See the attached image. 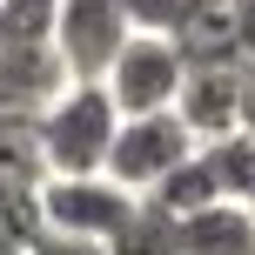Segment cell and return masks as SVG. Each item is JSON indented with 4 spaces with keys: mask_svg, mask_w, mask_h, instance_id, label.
I'll return each instance as SVG.
<instances>
[{
    "mask_svg": "<svg viewBox=\"0 0 255 255\" xmlns=\"http://www.w3.org/2000/svg\"><path fill=\"white\" fill-rule=\"evenodd\" d=\"M115 101L108 88H67L61 101L40 115V161H47V181H81V175H101L108 148H115Z\"/></svg>",
    "mask_w": 255,
    "mask_h": 255,
    "instance_id": "obj_1",
    "label": "cell"
},
{
    "mask_svg": "<svg viewBox=\"0 0 255 255\" xmlns=\"http://www.w3.org/2000/svg\"><path fill=\"white\" fill-rule=\"evenodd\" d=\"M47 47H54V61H61V74L74 81V88H101L108 67H115L121 47H128L121 0H61Z\"/></svg>",
    "mask_w": 255,
    "mask_h": 255,
    "instance_id": "obj_2",
    "label": "cell"
},
{
    "mask_svg": "<svg viewBox=\"0 0 255 255\" xmlns=\"http://www.w3.org/2000/svg\"><path fill=\"white\" fill-rule=\"evenodd\" d=\"M128 215H134V195L115 188L108 175L40 181V235H67V242H101L108 249Z\"/></svg>",
    "mask_w": 255,
    "mask_h": 255,
    "instance_id": "obj_3",
    "label": "cell"
},
{
    "mask_svg": "<svg viewBox=\"0 0 255 255\" xmlns=\"http://www.w3.org/2000/svg\"><path fill=\"white\" fill-rule=\"evenodd\" d=\"M181 161H195V134L175 115H148V121H121L115 128V148H108L101 175L141 202V195H148L154 181H168Z\"/></svg>",
    "mask_w": 255,
    "mask_h": 255,
    "instance_id": "obj_4",
    "label": "cell"
},
{
    "mask_svg": "<svg viewBox=\"0 0 255 255\" xmlns=\"http://www.w3.org/2000/svg\"><path fill=\"white\" fill-rule=\"evenodd\" d=\"M108 101H115L121 121H148V115H175V94H181V54L175 40H148V34H128L121 61L108 67Z\"/></svg>",
    "mask_w": 255,
    "mask_h": 255,
    "instance_id": "obj_5",
    "label": "cell"
},
{
    "mask_svg": "<svg viewBox=\"0 0 255 255\" xmlns=\"http://www.w3.org/2000/svg\"><path fill=\"white\" fill-rule=\"evenodd\" d=\"M74 81L61 74L54 47H0V115H20V121H40Z\"/></svg>",
    "mask_w": 255,
    "mask_h": 255,
    "instance_id": "obj_6",
    "label": "cell"
},
{
    "mask_svg": "<svg viewBox=\"0 0 255 255\" xmlns=\"http://www.w3.org/2000/svg\"><path fill=\"white\" fill-rule=\"evenodd\" d=\"M235 74H242V67H181L175 121L195 134V148L235 134Z\"/></svg>",
    "mask_w": 255,
    "mask_h": 255,
    "instance_id": "obj_7",
    "label": "cell"
},
{
    "mask_svg": "<svg viewBox=\"0 0 255 255\" xmlns=\"http://www.w3.org/2000/svg\"><path fill=\"white\" fill-rule=\"evenodd\" d=\"M181 255H255V222L235 202H215L181 222Z\"/></svg>",
    "mask_w": 255,
    "mask_h": 255,
    "instance_id": "obj_8",
    "label": "cell"
},
{
    "mask_svg": "<svg viewBox=\"0 0 255 255\" xmlns=\"http://www.w3.org/2000/svg\"><path fill=\"white\" fill-rule=\"evenodd\" d=\"M208 168V181H215V202H235L242 208L255 195V141L249 134H229V141H208V148H195Z\"/></svg>",
    "mask_w": 255,
    "mask_h": 255,
    "instance_id": "obj_9",
    "label": "cell"
},
{
    "mask_svg": "<svg viewBox=\"0 0 255 255\" xmlns=\"http://www.w3.org/2000/svg\"><path fill=\"white\" fill-rule=\"evenodd\" d=\"M0 181H13V188H40V181H47V161H40V121L0 115Z\"/></svg>",
    "mask_w": 255,
    "mask_h": 255,
    "instance_id": "obj_10",
    "label": "cell"
},
{
    "mask_svg": "<svg viewBox=\"0 0 255 255\" xmlns=\"http://www.w3.org/2000/svg\"><path fill=\"white\" fill-rule=\"evenodd\" d=\"M148 202L161 208L168 222H188V215H202V208H215V181H208L202 154H195V161H181L168 181H154V188H148Z\"/></svg>",
    "mask_w": 255,
    "mask_h": 255,
    "instance_id": "obj_11",
    "label": "cell"
},
{
    "mask_svg": "<svg viewBox=\"0 0 255 255\" xmlns=\"http://www.w3.org/2000/svg\"><path fill=\"white\" fill-rule=\"evenodd\" d=\"M108 255H181V222H168L154 202H134V215L121 222Z\"/></svg>",
    "mask_w": 255,
    "mask_h": 255,
    "instance_id": "obj_12",
    "label": "cell"
},
{
    "mask_svg": "<svg viewBox=\"0 0 255 255\" xmlns=\"http://www.w3.org/2000/svg\"><path fill=\"white\" fill-rule=\"evenodd\" d=\"M128 13V34H148V40H181L195 20L208 13V0H121Z\"/></svg>",
    "mask_w": 255,
    "mask_h": 255,
    "instance_id": "obj_13",
    "label": "cell"
},
{
    "mask_svg": "<svg viewBox=\"0 0 255 255\" xmlns=\"http://www.w3.org/2000/svg\"><path fill=\"white\" fill-rule=\"evenodd\" d=\"M61 0H0V47H47Z\"/></svg>",
    "mask_w": 255,
    "mask_h": 255,
    "instance_id": "obj_14",
    "label": "cell"
},
{
    "mask_svg": "<svg viewBox=\"0 0 255 255\" xmlns=\"http://www.w3.org/2000/svg\"><path fill=\"white\" fill-rule=\"evenodd\" d=\"M0 242L20 249V255L40 242V188H13V181H0Z\"/></svg>",
    "mask_w": 255,
    "mask_h": 255,
    "instance_id": "obj_15",
    "label": "cell"
},
{
    "mask_svg": "<svg viewBox=\"0 0 255 255\" xmlns=\"http://www.w3.org/2000/svg\"><path fill=\"white\" fill-rule=\"evenodd\" d=\"M235 134L255 141V61H242V74H235Z\"/></svg>",
    "mask_w": 255,
    "mask_h": 255,
    "instance_id": "obj_16",
    "label": "cell"
},
{
    "mask_svg": "<svg viewBox=\"0 0 255 255\" xmlns=\"http://www.w3.org/2000/svg\"><path fill=\"white\" fill-rule=\"evenodd\" d=\"M229 27H235V54H242V61H255V0H229Z\"/></svg>",
    "mask_w": 255,
    "mask_h": 255,
    "instance_id": "obj_17",
    "label": "cell"
},
{
    "mask_svg": "<svg viewBox=\"0 0 255 255\" xmlns=\"http://www.w3.org/2000/svg\"><path fill=\"white\" fill-rule=\"evenodd\" d=\"M27 255H108L101 242H67V235H40Z\"/></svg>",
    "mask_w": 255,
    "mask_h": 255,
    "instance_id": "obj_18",
    "label": "cell"
},
{
    "mask_svg": "<svg viewBox=\"0 0 255 255\" xmlns=\"http://www.w3.org/2000/svg\"><path fill=\"white\" fill-rule=\"evenodd\" d=\"M242 215H249V222H255V195H249V202H242Z\"/></svg>",
    "mask_w": 255,
    "mask_h": 255,
    "instance_id": "obj_19",
    "label": "cell"
},
{
    "mask_svg": "<svg viewBox=\"0 0 255 255\" xmlns=\"http://www.w3.org/2000/svg\"><path fill=\"white\" fill-rule=\"evenodd\" d=\"M0 255H20V249H7V242H0Z\"/></svg>",
    "mask_w": 255,
    "mask_h": 255,
    "instance_id": "obj_20",
    "label": "cell"
}]
</instances>
